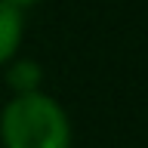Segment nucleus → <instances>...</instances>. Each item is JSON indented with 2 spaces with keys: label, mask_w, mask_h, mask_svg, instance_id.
Here are the masks:
<instances>
[{
  "label": "nucleus",
  "mask_w": 148,
  "mask_h": 148,
  "mask_svg": "<svg viewBox=\"0 0 148 148\" xmlns=\"http://www.w3.org/2000/svg\"><path fill=\"white\" fill-rule=\"evenodd\" d=\"M3 80H6V90L12 96H31V92L43 90V65L37 59H22L16 56L12 62L3 68Z\"/></svg>",
  "instance_id": "2"
},
{
  "label": "nucleus",
  "mask_w": 148,
  "mask_h": 148,
  "mask_svg": "<svg viewBox=\"0 0 148 148\" xmlns=\"http://www.w3.org/2000/svg\"><path fill=\"white\" fill-rule=\"evenodd\" d=\"M22 40H25V12L0 0V71L18 56Z\"/></svg>",
  "instance_id": "3"
},
{
  "label": "nucleus",
  "mask_w": 148,
  "mask_h": 148,
  "mask_svg": "<svg viewBox=\"0 0 148 148\" xmlns=\"http://www.w3.org/2000/svg\"><path fill=\"white\" fill-rule=\"evenodd\" d=\"M3 148H71L74 127L65 105L49 92L9 96L0 108Z\"/></svg>",
  "instance_id": "1"
},
{
  "label": "nucleus",
  "mask_w": 148,
  "mask_h": 148,
  "mask_svg": "<svg viewBox=\"0 0 148 148\" xmlns=\"http://www.w3.org/2000/svg\"><path fill=\"white\" fill-rule=\"evenodd\" d=\"M3 3H9V6H16L18 12H25V9H31V6H40L43 0H3Z\"/></svg>",
  "instance_id": "4"
}]
</instances>
